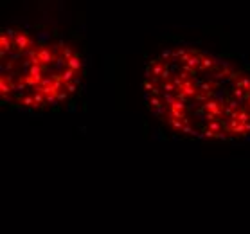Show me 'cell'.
<instances>
[{
	"label": "cell",
	"instance_id": "obj_1",
	"mask_svg": "<svg viewBox=\"0 0 250 234\" xmlns=\"http://www.w3.org/2000/svg\"><path fill=\"white\" fill-rule=\"evenodd\" d=\"M146 106L178 135L200 141L250 137V74L196 47L166 49L146 65Z\"/></svg>",
	"mask_w": 250,
	"mask_h": 234
},
{
	"label": "cell",
	"instance_id": "obj_2",
	"mask_svg": "<svg viewBox=\"0 0 250 234\" xmlns=\"http://www.w3.org/2000/svg\"><path fill=\"white\" fill-rule=\"evenodd\" d=\"M83 58L62 40L22 27L0 33V97L22 110H47L68 101L81 86Z\"/></svg>",
	"mask_w": 250,
	"mask_h": 234
}]
</instances>
